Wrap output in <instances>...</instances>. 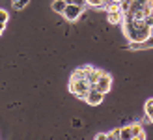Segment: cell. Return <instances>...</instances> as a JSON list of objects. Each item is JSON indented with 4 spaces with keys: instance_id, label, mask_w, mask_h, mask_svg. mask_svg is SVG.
Here are the masks:
<instances>
[{
    "instance_id": "6da1fadb",
    "label": "cell",
    "mask_w": 153,
    "mask_h": 140,
    "mask_svg": "<svg viewBox=\"0 0 153 140\" xmlns=\"http://www.w3.org/2000/svg\"><path fill=\"white\" fill-rule=\"evenodd\" d=\"M91 88H95L97 92H101V93H108L110 92V88H112V77L108 75V73H101V77L97 79V82L94 84Z\"/></svg>"
},
{
    "instance_id": "7a4b0ae2",
    "label": "cell",
    "mask_w": 153,
    "mask_h": 140,
    "mask_svg": "<svg viewBox=\"0 0 153 140\" xmlns=\"http://www.w3.org/2000/svg\"><path fill=\"white\" fill-rule=\"evenodd\" d=\"M82 11H84V6H79V4H75V2H71V4H67L65 6V10H64V17L67 19V21H76L82 15Z\"/></svg>"
},
{
    "instance_id": "3957f363",
    "label": "cell",
    "mask_w": 153,
    "mask_h": 140,
    "mask_svg": "<svg viewBox=\"0 0 153 140\" xmlns=\"http://www.w3.org/2000/svg\"><path fill=\"white\" fill-rule=\"evenodd\" d=\"M103 99H105V93L97 92L95 88H90V92H88V95H86L84 101H86L88 105H91V106H97V105L103 103Z\"/></svg>"
},
{
    "instance_id": "277c9868",
    "label": "cell",
    "mask_w": 153,
    "mask_h": 140,
    "mask_svg": "<svg viewBox=\"0 0 153 140\" xmlns=\"http://www.w3.org/2000/svg\"><path fill=\"white\" fill-rule=\"evenodd\" d=\"M101 69H97V67H91V66H88V69H86V80L94 86V84L97 82V79L101 77Z\"/></svg>"
},
{
    "instance_id": "5b68a950",
    "label": "cell",
    "mask_w": 153,
    "mask_h": 140,
    "mask_svg": "<svg viewBox=\"0 0 153 140\" xmlns=\"http://www.w3.org/2000/svg\"><path fill=\"white\" fill-rule=\"evenodd\" d=\"M106 19H108V25H121L123 22V11H120V10L108 11Z\"/></svg>"
},
{
    "instance_id": "8992f818",
    "label": "cell",
    "mask_w": 153,
    "mask_h": 140,
    "mask_svg": "<svg viewBox=\"0 0 153 140\" xmlns=\"http://www.w3.org/2000/svg\"><path fill=\"white\" fill-rule=\"evenodd\" d=\"M131 133H133V138H140V140L146 138V133H144L140 123H131Z\"/></svg>"
},
{
    "instance_id": "52a82bcc",
    "label": "cell",
    "mask_w": 153,
    "mask_h": 140,
    "mask_svg": "<svg viewBox=\"0 0 153 140\" xmlns=\"http://www.w3.org/2000/svg\"><path fill=\"white\" fill-rule=\"evenodd\" d=\"M65 6H67V2H65V0H54V2L51 4V7H52V10H54L56 13H62V15H64Z\"/></svg>"
},
{
    "instance_id": "ba28073f",
    "label": "cell",
    "mask_w": 153,
    "mask_h": 140,
    "mask_svg": "<svg viewBox=\"0 0 153 140\" xmlns=\"http://www.w3.org/2000/svg\"><path fill=\"white\" fill-rule=\"evenodd\" d=\"M86 69H88V66H82V67H79V69H75L73 75H71V79H75V80L86 79Z\"/></svg>"
},
{
    "instance_id": "9c48e42d",
    "label": "cell",
    "mask_w": 153,
    "mask_h": 140,
    "mask_svg": "<svg viewBox=\"0 0 153 140\" xmlns=\"http://www.w3.org/2000/svg\"><path fill=\"white\" fill-rule=\"evenodd\" d=\"M120 138H121V140H133L131 125H127V127H121V129H120Z\"/></svg>"
},
{
    "instance_id": "30bf717a",
    "label": "cell",
    "mask_w": 153,
    "mask_h": 140,
    "mask_svg": "<svg viewBox=\"0 0 153 140\" xmlns=\"http://www.w3.org/2000/svg\"><path fill=\"white\" fill-rule=\"evenodd\" d=\"M144 110H146V116L149 118V121L153 123V97L146 101V105H144Z\"/></svg>"
},
{
    "instance_id": "8fae6325",
    "label": "cell",
    "mask_w": 153,
    "mask_h": 140,
    "mask_svg": "<svg viewBox=\"0 0 153 140\" xmlns=\"http://www.w3.org/2000/svg\"><path fill=\"white\" fill-rule=\"evenodd\" d=\"M30 4V0H17V2H13V7H15V10H25V7Z\"/></svg>"
},
{
    "instance_id": "7c38bea8",
    "label": "cell",
    "mask_w": 153,
    "mask_h": 140,
    "mask_svg": "<svg viewBox=\"0 0 153 140\" xmlns=\"http://www.w3.org/2000/svg\"><path fill=\"white\" fill-rule=\"evenodd\" d=\"M7 19H10V13H7L6 10H2V7H0V25H4V26H6Z\"/></svg>"
},
{
    "instance_id": "4fadbf2b",
    "label": "cell",
    "mask_w": 153,
    "mask_h": 140,
    "mask_svg": "<svg viewBox=\"0 0 153 140\" xmlns=\"http://www.w3.org/2000/svg\"><path fill=\"white\" fill-rule=\"evenodd\" d=\"M144 22H146L148 26H151V28H153V11H151L149 15H146V17H144Z\"/></svg>"
},
{
    "instance_id": "5bb4252c",
    "label": "cell",
    "mask_w": 153,
    "mask_h": 140,
    "mask_svg": "<svg viewBox=\"0 0 153 140\" xmlns=\"http://www.w3.org/2000/svg\"><path fill=\"white\" fill-rule=\"evenodd\" d=\"M108 138H120V129H114L112 133H108Z\"/></svg>"
},
{
    "instance_id": "9a60e30c",
    "label": "cell",
    "mask_w": 153,
    "mask_h": 140,
    "mask_svg": "<svg viewBox=\"0 0 153 140\" xmlns=\"http://www.w3.org/2000/svg\"><path fill=\"white\" fill-rule=\"evenodd\" d=\"M105 138H108V133H99V135H95V140H105Z\"/></svg>"
},
{
    "instance_id": "2e32d148",
    "label": "cell",
    "mask_w": 153,
    "mask_h": 140,
    "mask_svg": "<svg viewBox=\"0 0 153 140\" xmlns=\"http://www.w3.org/2000/svg\"><path fill=\"white\" fill-rule=\"evenodd\" d=\"M75 4H79V6H86V0H73Z\"/></svg>"
},
{
    "instance_id": "e0dca14e",
    "label": "cell",
    "mask_w": 153,
    "mask_h": 140,
    "mask_svg": "<svg viewBox=\"0 0 153 140\" xmlns=\"http://www.w3.org/2000/svg\"><path fill=\"white\" fill-rule=\"evenodd\" d=\"M4 34V25H0V36Z\"/></svg>"
},
{
    "instance_id": "ac0fdd59",
    "label": "cell",
    "mask_w": 153,
    "mask_h": 140,
    "mask_svg": "<svg viewBox=\"0 0 153 140\" xmlns=\"http://www.w3.org/2000/svg\"><path fill=\"white\" fill-rule=\"evenodd\" d=\"M65 2H67V4H71V2H73V0H65Z\"/></svg>"
},
{
    "instance_id": "d6986e66",
    "label": "cell",
    "mask_w": 153,
    "mask_h": 140,
    "mask_svg": "<svg viewBox=\"0 0 153 140\" xmlns=\"http://www.w3.org/2000/svg\"><path fill=\"white\" fill-rule=\"evenodd\" d=\"M13 2H17V0H13Z\"/></svg>"
}]
</instances>
